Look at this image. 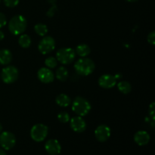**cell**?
<instances>
[{"label": "cell", "mask_w": 155, "mask_h": 155, "mask_svg": "<svg viewBox=\"0 0 155 155\" xmlns=\"http://www.w3.org/2000/svg\"><path fill=\"white\" fill-rule=\"evenodd\" d=\"M95 62L92 59H89L86 57L78 59L74 64V69L77 74L83 77L92 74L95 71Z\"/></svg>", "instance_id": "cell-1"}, {"label": "cell", "mask_w": 155, "mask_h": 155, "mask_svg": "<svg viewBox=\"0 0 155 155\" xmlns=\"http://www.w3.org/2000/svg\"><path fill=\"white\" fill-rule=\"evenodd\" d=\"M27 27V21L23 15H15L11 18L8 22L9 31L13 35L23 34Z\"/></svg>", "instance_id": "cell-2"}, {"label": "cell", "mask_w": 155, "mask_h": 155, "mask_svg": "<svg viewBox=\"0 0 155 155\" xmlns=\"http://www.w3.org/2000/svg\"><path fill=\"white\" fill-rule=\"evenodd\" d=\"M91 108L92 106L89 101L83 97H77L72 103V110L77 116H86L90 112Z\"/></svg>", "instance_id": "cell-3"}, {"label": "cell", "mask_w": 155, "mask_h": 155, "mask_svg": "<svg viewBox=\"0 0 155 155\" xmlns=\"http://www.w3.org/2000/svg\"><path fill=\"white\" fill-rule=\"evenodd\" d=\"M76 58L75 50L71 48H61L56 53V59L61 64H70Z\"/></svg>", "instance_id": "cell-4"}, {"label": "cell", "mask_w": 155, "mask_h": 155, "mask_svg": "<svg viewBox=\"0 0 155 155\" xmlns=\"http://www.w3.org/2000/svg\"><path fill=\"white\" fill-rule=\"evenodd\" d=\"M48 129L47 126L42 124H37L33 126L30 130V136L32 139L36 142H40L45 140L48 136Z\"/></svg>", "instance_id": "cell-5"}, {"label": "cell", "mask_w": 155, "mask_h": 155, "mask_svg": "<svg viewBox=\"0 0 155 155\" xmlns=\"http://www.w3.org/2000/svg\"><path fill=\"white\" fill-rule=\"evenodd\" d=\"M19 72L16 67L7 66L2 70L1 79L6 84L14 83L18 78Z\"/></svg>", "instance_id": "cell-6"}, {"label": "cell", "mask_w": 155, "mask_h": 155, "mask_svg": "<svg viewBox=\"0 0 155 155\" xmlns=\"http://www.w3.org/2000/svg\"><path fill=\"white\" fill-rule=\"evenodd\" d=\"M16 144V137L12 133L5 131L0 133V146L4 150H10Z\"/></svg>", "instance_id": "cell-7"}, {"label": "cell", "mask_w": 155, "mask_h": 155, "mask_svg": "<svg viewBox=\"0 0 155 155\" xmlns=\"http://www.w3.org/2000/svg\"><path fill=\"white\" fill-rule=\"evenodd\" d=\"M55 48V41L50 36H45L39 42L38 49L42 54H46L52 51Z\"/></svg>", "instance_id": "cell-8"}, {"label": "cell", "mask_w": 155, "mask_h": 155, "mask_svg": "<svg viewBox=\"0 0 155 155\" xmlns=\"http://www.w3.org/2000/svg\"><path fill=\"white\" fill-rule=\"evenodd\" d=\"M95 136L97 140L100 142H104L110 138V129L108 126L101 124L95 130Z\"/></svg>", "instance_id": "cell-9"}, {"label": "cell", "mask_w": 155, "mask_h": 155, "mask_svg": "<svg viewBox=\"0 0 155 155\" xmlns=\"http://www.w3.org/2000/svg\"><path fill=\"white\" fill-rule=\"evenodd\" d=\"M71 127L76 133H83L86 130V123L83 117L76 116L70 119Z\"/></svg>", "instance_id": "cell-10"}, {"label": "cell", "mask_w": 155, "mask_h": 155, "mask_svg": "<svg viewBox=\"0 0 155 155\" xmlns=\"http://www.w3.org/2000/svg\"><path fill=\"white\" fill-rule=\"evenodd\" d=\"M117 80L114 76L111 74H104L98 79V85L103 89H109L116 86Z\"/></svg>", "instance_id": "cell-11"}, {"label": "cell", "mask_w": 155, "mask_h": 155, "mask_svg": "<svg viewBox=\"0 0 155 155\" xmlns=\"http://www.w3.org/2000/svg\"><path fill=\"white\" fill-rule=\"evenodd\" d=\"M37 77L42 83H51L54 81V75L52 71L48 68H42L38 71Z\"/></svg>", "instance_id": "cell-12"}, {"label": "cell", "mask_w": 155, "mask_h": 155, "mask_svg": "<svg viewBox=\"0 0 155 155\" xmlns=\"http://www.w3.org/2000/svg\"><path fill=\"white\" fill-rule=\"evenodd\" d=\"M45 149L49 155H58L61 151V146L56 139H49L45 144Z\"/></svg>", "instance_id": "cell-13"}, {"label": "cell", "mask_w": 155, "mask_h": 155, "mask_svg": "<svg viewBox=\"0 0 155 155\" xmlns=\"http://www.w3.org/2000/svg\"><path fill=\"white\" fill-rule=\"evenodd\" d=\"M134 141L137 145L140 146L148 145L150 141V135L146 131L140 130L134 135Z\"/></svg>", "instance_id": "cell-14"}, {"label": "cell", "mask_w": 155, "mask_h": 155, "mask_svg": "<svg viewBox=\"0 0 155 155\" xmlns=\"http://www.w3.org/2000/svg\"><path fill=\"white\" fill-rule=\"evenodd\" d=\"M12 60V54L10 50L3 48L0 50V64L2 65H8Z\"/></svg>", "instance_id": "cell-15"}, {"label": "cell", "mask_w": 155, "mask_h": 155, "mask_svg": "<svg viewBox=\"0 0 155 155\" xmlns=\"http://www.w3.org/2000/svg\"><path fill=\"white\" fill-rule=\"evenodd\" d=\"M55 101H56V104H57L58 106H60V107H68V106L71 104V99L68 95L62 93V94H60V95H58L57 97H56Z\"/></svg>", "instance_id": "cell-16"}, {"label": "cell", "mask_w": 155, "mask_h": 155, "mask_svg": "<svg viewBox=\"0 0 155 155\" xmlns=\"http://www.w3.org/2000/svg\"><path fill=\"white\" fill-rule=\"evenodd\" d=\"M75 52L76 54H78V55L80 56L81 58H85L90 54L91 48L88 45H86V44L82 43L77 45V48H76Z\"/></svg>", "instance_id": "cell-17"}, {"label": "cell", "mask_w": 155, "mask_h": 155, "mask_svg": "<svg viewBox=\"0 0 155 155\" xmlns=\"http://www.w3.org/2000/svg\"><path fill=\"white\" fill-rule=\"evenodd\" d=\"M68 77H69V72L66 68L61 66L58 68L55 73V77L58 80L61 82H64L68 80Z\"/></svg>", "instance_id": "cell-18"}, {"label": "cell", "mask_w": 155, "mask_h": 155, "mask_svg": "<svg viewBox=\"0 0 155 155\" xmlns=\"http://www.w3.org/2000/svg\"><path fill=\"white\" fill-rule=\"evenodd\" d=\"M117 84V89L121 93L123 94H129L132 91V86L129 82L127 81H120Z\"/></svg>", "instance_id": "cell-19"}, {"label": "cell", "mask_w": 155, "mask_h": 155, "mask_svg": "<svg viewBox=\"0 0 155 155\" xmlns=\"http://www.w3.org/2000/svg\"><path fill=\"white\" fill-rule=\"evenodd\" d=\"M18 43L22 48H29L31 45V38L27 34H21L18 39Z\"/></svg>", "instance_id": "cell-20"}, {"label": "cell", "mask_w": 155, "mask_h": 155, "mask_svg": "<svg viewBox=\"0 0 155 155\" xmlns=\"http://www.w3.org/2000/svg\"><path fill=\"white\" fill-rule=\"evenodd\" d=\"M34 30L37 35L40 36H45L48 33V27L44 24H36L34 26Z\"/></svg>", "instance_id": "cell-21"}, {"label": "cell", "mask_w": 155, "mask_h": 155, "mask_svg": "<svg viewBox=\"0 0 155 155\" xmlns=\"http://www.w3.org/2000/svg\"><path fill=\"white\" fill-rule=\"evenodd\" d=\"M45 64L46 65V68H49V69H53V68L57 67L58 61L55 58L48 57L45 59Z\"/></svg>", "instance_id": "cell-22"}, {"label": "cell", "mask_w": 155, "mask_h": 155, "mask_svg": "<svg viewBox=\"0 0 155 155\" xmlns=\"http://www.w3.org/2000/svg\"><path fill=\"white\" fill-rule=\"evenodd\" d=\"M58 120L60 121L61 123L66 124V123L69 122L71 117H70V115L68 112L62 111L58 114Z\"/></svg>", "instance_id": "cell-23"}, {"label": "cell", "mask_w": 155, "mask_h": 155, "mask_svg": "<svg viewBox=\"0 0 155 155\" xmlns=\"http://www.w3.org/2000/svg\"><path fill=\"white\" fill-rule=\"evenodd\" d=\"M5 5L8 8L16 7L19 3V0H3Z\"/></svg>", "instance_id": "cell-24"}, {"label": "cell", "mask_w": 155, "mask_h": 155, "mask_svg": "<svg viewBox=\"0 0 155 155\" xmlns=\"http://www.w3.org/2000/svg\"><path fill=\"white\" fill-rule=\"evenodd\" d=\"M57 10H58L57 5H56L55 4L51 5L50 8L48 9V12H47L46 15L48 17V18H52V17L54 15V14H55V12H57Z\"/></svg>", "instance_id": "cell-25"}, {"label": "cell", "mask_w": 155, "mask_h": 155, "mask_svg": "<svg viewBox=\"0 0 155 155\" xmlns=\"http://www.w3.org/2000/svg\"><path fill=\"white\" fill-rule=\"evenodd\" d=\"M154 102H152L151 104L149 105V110H148V112H149V116L150 117H151V120L154 121L155 120V108H154Z\"/></svg>", "instance_id": "cell-26"}, {"label": "cell", "mask_w": 155, "mask_h": 155, "mask_svg": "<svg viewBox=\"0 0 155 155\" xmlns=\"http://www.w3.org/2000/svg\"><path fill=\"white\" fill-rule=\"evenodd\" d=\"M147 39H148V42H149L150 44L154 45L155 44V32L152 31L148 35V37H147Z\"/></svg>", "instance_id": "cell-27"}, {"label": "cell", "mask_w": 155, "mask_h": 155, "mask_svg": "<svg viewBox=\"0 0 155 155\" xmlns=\"http://www.w3.org/2000/svg\"><path fill=\"white\" fill-rule=\"evenodd\" d=\"M6 24H7V19H6L5 15L0 12V29L4 27Z\"/></svg>", "instance_id": "cell-28"}, {"label": "cell", "mask_w": 155, "mask_h": 155, "mask_svg": "<svg viewBox=\"0 0 155 155\" xmlns=\"http://www.w3.org/2000/svg\"><path fill=\"white\" fill-rule=\"evenodd\" d=\"M4 37H5L4 33H3V32L2 31V30H0V41L2 40V39H4Z\"/></svg>", "instance_id": "cell-29"}, {"label": "cell", "mask_w": 155, "mask_h": 155, "mask_svg": "<svg viewBox=\"0 0 155 155\" xmlns=\"http://www.w3.org/2000/svg\"><path fill=\"white\" fill-rule=\"evenodd\" d=\"M47 1H48V2L49 3V4L54 5L56 3V2H57V0H47Z\"/></svg>", "instance_id": "cell-30"}, {"label": "cell", "mask_w": 155, "mask_h": 155, "mask_svg": "<svg viewBox=\"0 0 155 155\" xmlns=\"http://www.w3.org/2000/svg\"><path fill=\"white\" fill-rule=\"evenodd\" d=\"M0 155H6L5 151L2 148H0Z\"/></svg>", "instance_id": "cell-31"}, {"label": "cell", "mask_w": 155, "mask_h": 155, "mask_svg": "<svg viewBox=\"0 0 155 155\" xmlns=\"http://www.w3.org/2000/svg\"><path fill=\"white\" fill-rule=\"evenodd\" d=\"M125 1L128 2H137L139 0H125Z\"/></svg>", "instance_id": "cell-32"}, {"label": "cell", "mask_w": 155, "mask_h": 155, "mask_svg": "<svg viewBox=\"0 0 155 155\" xmlns=\"http://www.w3.org/2000/svg\"><path fill=\"white\" fill-rule=\"evenodd\" d=\"M2 124H0V133H2Z\"/></svg>", "instance_id": "cell-33"}, {"label": "cell", "mask_w": 155, "mask_h": 155, "mask_svg": "<svg viewBox=\"0 0 155 155\" xmlns=\"http://www.w3.org/2000/svg\"><path fill=\"white\" fill-rule=\"evenodd\" d=\"M0 2H1V0H0Z\"/></svg>", "instance_id": "cell-34"}]
</instances>
